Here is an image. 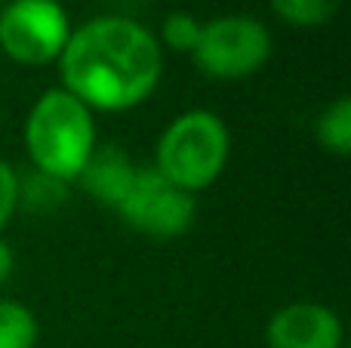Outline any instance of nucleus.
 Here are the masks:
<instances>
[{
	"instance_id": "nucleus-2",
	"label": "nucleus",
	"mask_w": 351,
	"mask_h": 348,
	"mask_svg": "<svg viewBox=\"0 0 351 348\" xmlns=\"http://www.w3.org/2000/svg\"><path fill=\"white\" fill-rule=\"evenodd\" d=\"M25 148L34 170L74 182L96 148L93 111L65 86H53L31 105L25 121Z\"/></svg>"
},
{
	"instance_id": "nucleus-1",
	"label": "nucleus",
	"mask_w": 351,
	"mask_h": 348,
	"mask_svg": "<svg viewBox=\"0 0 351 348\" xmlns=\"http://www.w3.org/2000/svg\"><path fill=\"white\" fill-rule=\"evenodd\" d=\"M62 86L90 111H130L160 84L164 49L145 25L99 16L71 31L59 55Z\"/></svg>"
},
{
	"instance_id": "nucleus-4",
	"label": "nucleus",
	"mask_w": 351,
	"mask_h": 348,
	"mask_svg": "<svg viewBox=\"0 0 351 348\" xmlns=\"http://www.w3.org/2000/svg\"><path fill=\"white\" fill-rule=\"evenodd\" d=\"M271 55V31L253 16H219L204 22L191 59L213 80H243Z\"/></svg>"
},
{
	"instance_id": "nucleus-5",
	"label": "nucleus",
	"mask_w": 351,
	"mask_h": 348,
	"mask_svg": "<svg viewBox=\"0 0 351 348\" xmlns=\"http://www.w3.org/2000/svg\"><path fill=\"white\" fill-rule=\"evenodd\" d=\"M71 18L59 0H6L0 10V49L19 65L40 68L59 62Z\"/></svg>"
},
{
	"instance_id": "nucleus-8",
	"label": "nucleus",
	"mask_w": 351,
	"mask_h": 348,
	"mask_svg": "<svg viewBox=\"0 0 351 348\" xmlns=\"http://www.w3.org/2000/svg\"><path fill=\"white\" fill-rule=\"evenodd\" d=\"M136 170H139V166L133 164V158H130L117 142H105V145L96 142V148L90 151V158L80 166L74 182H80V188L96 203H102V207H108V210H117L121 201L127 197L130 185H133Z\"/></svg>"
},
{
	"instance_id": "nucleus-10",
	"label": "nucleus",
	"mask_w": 351,
	"mask_h": 348,
	"mask_svg": "<svg viewBox=\"0 0 351 348\" xmlns=\"http://www.w3.org/2000/svg\"><path fill=\"white\" fill-rule=\"evenodd\" d=\"M317 142L324 151L336 154V158H348L351 154V99L339 96L333 105L321 111L315 123Z\"/></svg>"
},
{
	"instance_id": "nucleus-7",
	"label": "nucleus",
	"mask_w": 351,
	"mask_h": 348,
	"mask_svg": "<svg viewBox=\"0 0 351 348\" xmlns=\"http://www.w3.org/2000/svg\"><path fill=\"white\" fill-rule=\"evenodd\" d=\"M268 348H346V330L333 308L321 302H290L265 327Z\"/></svg>"
},
{
	"instance_id": "nucleus-15",
	"label": "nucleus",
	"mask_w": 351,
	"mask_h": 348,
	"mask_svg": "<svg viewBox=\"0 0 351 348\" xmlns=\"http://www.w3.org/2000/svg\"><path fill=\"white\" fill-rule=\"evenodd\" d=\"M12 269H16V256H12V247L0 238V284H6L12 277Z\"/></svg>"
},
{
	"instance_id": "nucleus-9",
	"label": "nucleus",
	"mask_w": 351,
	"mask_h": 348,
	"mask_svg": "<svg viewBox=\"0 0 351 348\" xmlns=\"http://www.w3.org/2000/svg\"><path fill=\"white\" fill-rule=\"evenodd\" d=\"M68 188H71V182L31 166L19 176V210H25V213H53L68 201Z\"/></svg>"
},
{
	"instance_id": "nucleus-13",
	"label": "nucleus",
	"mask_w": 351,
	"mask_h": 348,
	"mask_svg": "<svg viewBox=\"0 0 351 348\" xmlns=\"http://www.w3.org/2000/svg\"><path fill=\"white\" fill-rule=\"evenodd\" d=\"M200 28H204V22H200L197 16H191V12H185V10H176L164 18V25H160L158 43H164L170 53L191 55L194 47H197V40H200Z\"/></svg>"
},
{
	"instance_id": "nucleus-11",
	"label": "nucleus",
	"mask_w": 351,
	"mask_h": 348,
	"mask_svg": "<svg viewBox=\"0 0 351 348\" xmlns=\"http://www.w3.org/2000/svg\"><path fill=\"white\" fill-rule=\"evenodd\" d=\"M37 318L22 302L0 299V348H34Z\"/></svg>"
},
{
	"instance_id": "nucleus-6",
	"label": "nucleus",
	"mask_w": 351,
	"mask_h": 348,
	"mask_svg": "<svg viewBox=\"0 0 351 348\" xmlns=\"http://www.w3.org/2000/svg\"><path fill=\"white\" fill-rule=\"evenodd\" d=\"M130 228L148 234V238L170 240L185 234L197 219V201L194 195L182 191L154 166H139L130 185L127 197L114 210Z\"/></svg>"
},
{
	"instance_id": "nucleus-3",
	"label": "nucleus",
	"mask_w": 351,
	"mask_h": 348,
	"mask_svg": "<svg viewBox=\"0 0 351 348\" xmlns=\"http://www.w3.org/2000/svg\"><path fill=\"white\" fill-rule=\"evenodd\" d=\"M231 151V136L216 111L194 108L173 117L158 142L154 170L179 185L188 195L210 188L225 173Z\"/></svg>"
},
{
	"instance_id": "nucleus-14",
	"label": "nucleus",
	"mask_w": 351,
	"mask_h": 348,
	"mask_svg": "<svg viewBox=\"0 0 351 348\" xmlns=\"http://www.w3.org/2000/svg\"><path fill=\"white\" fill-rule=\"evenodd\" d=\"M19 210V173L12 164L0 160V232L10 225V219Z\"/></svg>"
},
{
	"instance_id": "nucleus-12",
	"label": "nucleus",
	"mask_w": 351,
	"mask_h": 348,
	"mask_svg": "<svg viewBox=\"0 0 351 348\" xmlns=\"http://www.w3.org/2000/svg\"><path fill=\"white\" fill-rule=\"evenodd\" d=\"M274 16L293 28H321L333 18L339 0H268Z\"/></svg>"
}]
</instances>
